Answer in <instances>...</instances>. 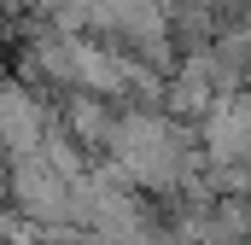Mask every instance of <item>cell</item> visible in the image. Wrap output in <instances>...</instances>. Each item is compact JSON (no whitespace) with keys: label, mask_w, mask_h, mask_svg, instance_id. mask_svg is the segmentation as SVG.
Segmentation results:
<instances>
[{"label":"cell","mask_w":251,"mask_h":245,"mask_svg":"<svg viewBox=\"0 0 251 245\" xmlns=\"http://www.w3.org/2000/svg\"><path fill=\"white\" fill-rule=\"evenodd\" d=\"M53 111L35 99V88H24V82H0V158H29V152H41V140H47V128H53Z\"/></svg>","instance_id":"cell-2"},{"label":"cell","mask_w":251,"mask_h":245,"mask_svg":"<svg viewBox=\"0 0 251 245\" xmlns=\"http://www.w3.org/2000/svg\"><path fill=\"white\" fill-rule=\"evenodd\" d=\"M105 158L128 187H146V193H187L193 170H199L187 128L164 111H117L105 134Z\"/></svg>","instance_id":"cell-1"},{"label":"cell","mask_w":251,"mask_h":245,"mask_svg":"<svg viewBox=\"0 0 251 245\" xmlns=\"http://www.w3.org/2000/svg\"><path fill=\"white\" fill-rule=\"evenodd\" d=\"M111 122H117V105H111V99H94V94H70V99H64V134H70L82 152L105 146Z\"/></svg>","instance_id":"cell-3"}]
</instances>
